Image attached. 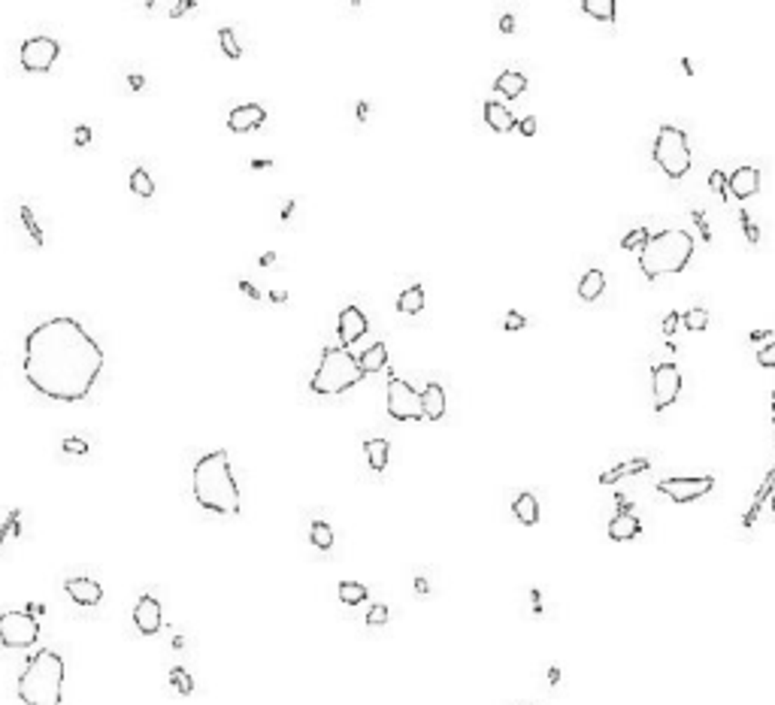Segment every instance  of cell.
Returning <instances> with one entry per match:
<instances>
[{"label":"cell","instance_id":"obj_45","mask_svg":"<svg viewBox=\"0 0 775 705\" xmlns=\"http://www.w3.org/2000/svg\"><path fill=\"white\" fill-rule=\"evenodd\" d=\"M524 324H527V318H524L521 312H515V309H512V312H509V315H506V330H509V333H515V330H521V327H524Z\"/></svg>","mask_w":775,"mask_h":705},{"label":"cell","instance_id":"obj_34","mask_svg":"<svg viewBox=\"0 0 775 705\" xmlns=\"http://www.w3.org/2000/svg\"><path fill=\"white\" fill-rule=\"evenodd\" d=\"M681 324H685L688 330L700 333V330H706V327H709V312H706V309H700V306H690L688 312L681 315Z\"/></svg>","mask_w":775,"mask_h":705},{"label":"cell","instance_id":"obj_39","mask_svg":"<svg viewBox=\"0 0 775 705\" xmlns=\"http://www.w3.org/2000/svg\"><path fill=\"white\" fill-rule=\"evenodd\" d=\"M739 224H742V231H745V240H748L751 245H758V240H760V227L751 221L745 209H739Z\"/></svg>","mask_w":775,"mask_h":705},{"label":"cell","instance_id":"obj_46","mask_svg":"<svg viewBox=\"0 0 775 705\" xmlns=\"http://www.w3.org/2000/svg\"><path fill=\"white\" fill-rule=\"evenodd\" d=\"M518 131H521L524 136H533V133H536V118H533V115H524L521 122H518Z\"/></svg>","mask_w":775,"mask_h":705},{"label":"cell","instance_id":"obj_55","mask_svg":"<svg viewBox=\"0 0 775 705\" xmlns=\"http://www.w3.org/2000/svg\"><path fill=\"white\" fill-rule=\"evenodd\" d=\"M367 112H370V106H367V103H363V100H361V103H358V118H361V122H363V118H367Z\"/></svg>","mask_w":775,"mask_h":705},{"label":"cell","instance_id":"obj_54","mask_svg":"<svg viewBox=\"0 0 775 705\" xmlns=\"http://www.w3.org/2000/svg\"><path fill=\"white\" fill-rule=\"evenodd\" d=\"M549 681H551V684L560 681V669H558V666H551V669H549Z\"/></svg>","mask_w":775,"mask_h":705},{"label":"cell","instance_id":"obj_14","mask_svg":"<svg viewBox=\"0 0 775 705\" xmlns=\"http://www.w3.org/2000/svg\"><path fill=\"white\" fill-rule=\"evenodd\" d=\"M133 624L143 636H154L164 624L161 602L154 597H140V602H136V609H133Z\"/></svg>","mask_w":775,"mask_h":705},{"label":"cell","instance_id":"obj_40","mask_svg":"<svg viewBox=\"0 0 775 705\" xmlns=\"http://www.w3.org/2000/svg\"><path fill=\"white\" fill-rule=\"evenodd\" d=\"M367 624H370V627H385V624H388V606L376 602V606L367 611Z\"/></svg>","mask_w":775,"mask_h":705},{"label":"cell","instance_id":"obj_22","mask_svg":"<svg viewBox=\"0 0 775 705\" xmlns=\"http://www.w3.org/2000/svg\"><path fill=\"white\" fill-rule=\"evenodd\" d=\"M494 88H497V94H503L506 100L521 97L524 91H527V76H524V73H518V70H503L497 76Z\"/></svg>","mask_w":775,"mask_h":705},{"label":"cell","instance_id":"obj_3","mask_svg":"<svg viewBox=\"0 0 775 705\" xmlns=\"http://www.w3.org/2000/svg\"><path fill=\"white\" fill-rule=\"evenodd\" d=\"M690 258H694V236L688 231H663L649 236V242L639 249V270L645 279L654 282L681 272Z\"/></svg>","mask_w":775,"mask_h":705},{"label":"cell","instance_id":"obj_44","mask_svg":"<svg viewBox=\"0 0 775 705\" xmlns=\"http://www.w3.org/2000/svg\"><path fill=\"white\" fill-rule=\"evenodd\" d=\"M679 321H681V315H679V312H667V315H663V324H660L663 336H672V333H676Z\"/></svg>","mask_w":775,"mask_h":705},{"label":"cell","instance_id":"obj_2","mask_svg":"<svg viewBox=\"0 0 775 705\" xmlns=\"http://www.w3.org/2000/svg\"><path fill=\"white\" fill-rule=\"evenodd\" d=\"M191 490H194L197 506H203L206 511H215V515H240L242 509L240 488H236L231 472V457H227L224 448L206 451L194 463Z\"/></svg>","mask_w":775,"mask_h":705},{"label":"cell","instance_id":"obj_19","mask_svg":"<svg viewBox=\"0 0 775 705\" xmlns=\"http://www.w3.org/2000/svg\"><path fill=\"white\" fill-rule=\"evenodd\" d=\"M445 402H449V397H445V388L440 381H430L421 393V406H424V418L427 421H440L445 415Z\"/></svg>","mask_w":775,"mask_h":705},{"label":"cell","instance_id":"obj_12","mask_svg":"<svg viewBox=\"0 0 775 705\" xmlns=\"http://www.w3.org/2000/svg\"><path fill=\"white\" fill-rule=\"evenodd\" d=\"M367 330H370L367 315H363L358 306H345L342 312H340V318H336V333H340V345H342V349L354 345Z\"/></svg>","mask_w":775,"mask_h":705},{"label":"cell","instance_id":"obj_57","mask_svg":"<svg viewBox=\"0 0 775 705\" xmlns=\"http://www.w3.org/2000/svg\"><path fill=\"white\" fill-rule=\"evenodd\" d=\"M254 170H263V167H273V161H252Z\"/></svg>","mask_w":775,"mask_h":705},{"label":"cell","instance_id":"obj_7","mask_svg":"<svg viewBox=\"0 0 775 705\" xmlns=\"http://www.w3.org/2000/svg\"><path fill=\"white\" fill-rule=\"evenodd\" d=\"M40 639V620L27 611H3L0 615V645L3 648H31Z\"/></svg>","mask_w":775,"mask_h":705},{"label":"cell","instance_id":"obj_18","mask_svg":"<svg viewBox=\"0 0 775 705\" xmlns=\"http://www.w3.org/2000/svg\"><path fill=\"white\" fill-rule=\"evenodd\" d=\"M485 122H488L491 131H497V133H509V131H515V127H518L512 109L503 106V103H497V100H488V103H485Z\"/></svg>","mask_w":775,"mask_h":705},{"label":"cell","instance_id":"obj_23","mask_svg":"<svg viewBox=\"0 0 775 705\" xmlns=\"http://www.w3.org/2000/svg\"><path fill=\"white\" fill-rule=\"evenodd\" d=\"M512 511H515V518L521 521L524 527H533V524H539V500L533 497V493H518V497L512 500Z\"/></svg>","mask_w":775,"mask_h":705},{"label":"cell","instance_id":"obj_30","mask_svg":"<svg viewBox=\"0 0 775 705\" xmlns=\"http://www.w3.org/2000/svg\"><path fill=\"white\" fill-rule=\"evenodd\" d=\"M131 191H133V194H140V197H145V200L154 194V182H152V176H149V170H145V167H136L131 173Z\"/></svg>","mask_w":775,"mask_h":705},{"label":"cell","instance_id":"obj_32","mask_svg":"<svg viewBox=\"0 0 775 705\" xmlns=\"http://www.w3.org/2000/svg\"><path fill=\"white\" fill-rule=\"evenodd\" d=\"M367 597L370 593L361 581H342L340 584V602H345V606H358V602H363Z\"/></svg>","mask_w":775,"mask_h":705},{"label":"cell","instance_id":"obj_52","mask_svg":"<svg viewBox=\"0 0 775 705\" xmlns=\"http://www.w3.org/2000/svg\"><path fill=\"white\" fill-rule=\"evenodd\" d=\"M273 263H276V254H273V252H267V254H263V258H261V267H273Z\"/></svg>","mask_w":775,"mask_h":705},{"label":"cell","instance_id":"obj_13","mask_svg":"<svg viewBox=\"0 0 775 705\" xmlns=\"http://www.w3.org/2000/svg\"><path fill=\"white\" fill-rule=\"evenodd\" d=\"M263 122H267V109H263L261 103H242V106L231 109V115H227V127H231L233 133L258 131Z\"/></svg>","mask_w":775,"mask_h":705},{"label":"cell","instance_id":"obj_20","mask_svg":"<svg viewBox=\"0 0 775 705\" xmlns=\"http://www.w3.org/2000/svg\"><path fill=\"white\" fill-rule=\"evenodd\" d=\"M772 488H775V466H769L767 479H763V484L758 488V493H754V500H751L748 511L742 515V527H745V530H751V527H754V521H758L760 509H763V502H767V500L772 497Z\"/></svg>","mask_w":775,"mask_h":705},{"label":"cell","instance_id":"obj_56","mask_svg":"<svg viewBox=\"0 0 775 705\" xmlns=\"http://www.w3.org/2000/svg\"><path fill=\"white\" fill-rule=\"evenodd\" d=\"M291 212H294V200H288L285 209H282V218H291Z\"/></svg>","mask_w":775,"mask_h":705},{"label":"cell","instance_id":"obj_43","mask_svg":"<svg viewBox=\"0 0 775 705\" xmlns=\"http://www.w3.org/2000/svg\"><path fill=\"white\" fill-rule=\"evenodd\" d=\"M64 451L67 454H88L91 451V445L85 442V439H64Z\"/></svg>","mask_w":775,"mask_h":705},{"label":"cell","instance_id":"obj_1","mask_svg":"<svg viewBox=\"0 0 775 705\" xmlns=\"http://www.w3.org/2000/svg\"><path fill=\"white\" fill-rule=\"evenodd\" d=\"M24 379L58 402H82L103 372V349L76 318L58 315L24 336Z\"/></svg>","mask_w":775,"mask_h":705},{"label":"cell","instance_id":"obj_36","mask_svg":"<svg viewBox=\"0 0 775 705\" xmlns=\"http://www.w3.org/2000/svg\"><path fill=\"white\" fill-rule=\"evenodd\" d=\"M22 224H24V231L31 233V240H34V245H43L45 242V236H43V227H40V221H36L34 218V209L31 206H22Z\"/></svg>","mask_w":775,"mask_h":705},{"label":"cell","instance_id":"obj_17","mask_svg":"<svg viewBox=\"0 0 775 705\" xmlns=\"http://www.w3.org/2000/svg\"><path fill=\"white\" fill-rule=\"evenodd\" d=\"M639 533H642V524L633 511H615V518L609 521V539H615V542H630Z\"/></svg>","mask_w":775,"mask_h":705},{"label":"cell","instance_id":"obj_42","mask_svg":"<svg viewBox=\"0 0 775 705\" xmlns=\"http://www.w3.org/2000/svg\"><path fill=\"white\" fill-rule=\"evenodd\" d=\"M758 363L763 366V370H772V366H775V340L758 351Z\"/></svg>","mask_w":775,"mask_h":705},{"label":"cell","instance_id":"obj_29","mask_svg":"<svg viewBox=\"0 0 775 705\" xmlns=\"http://www.w3.org/2000/svg\"><path fill=\"white\" fill-rule=\"evenodd\" d=\"M581 9H585L588 15H594L597 22H615V15H618L615 0H585Z\"/></svg>","mask_w":775,"mask_h":705},{"label":"cell","instance_id":"obj_47","mask_svg":"<svg viewBox=\"0 0 775 705\" xmlns=\"http://www.w3.org/2000/svg\"><path fill=\"white\" fill-rule=\"evenodd\" d=\"M240 291H242V294H245V297H249V300H254V303H258V300H261V291H258V288H254V285H252V282H245V279L240 282Z\"/></svg>","mask_w":775,"mask_h":705},{"label":"cell","instance_id":"obj_49","mask_svg":"<svg viewBox=\"0 0 775 705\" xmlns=\"http://www.w3.org/2000/svg\"><path fill=\"white\" fill-rule=\"evenodd\" d=\"M512 27H515V18H512V15H503V18H500V31H503V34H512Z\"/></svg>","mask_w":775,"mask_h":705},{"label":"cell","instance_id":"obj_28","mask_svg":"<svg viewBox=\"0 0 775 705\" xmlns=\"http://www.w3.org/2000/svg\"><path fill=\"white\" fill-rule=\"evenodd\" d=\"M191 9H197V3H191V0H152V3H145V13H167L170 18H179L191 13Z\"/></svg>","mask_w":775,"mask_h":705},{"label":"cell","instance_id":"obj_10","mask_svg":"<svg viewBox=\"0 0 775 705\" xmlns=\"http://www.w3.org/2000/svg\"><path fill=\"white\" fill-rule=\"evenodd\" d=\"M651 393H654V412L669 409L681 393V370L676 363H658L651 370Z\"/></svg>","mask_w":775,"mask_h":705},{"label":"cell","instance_id":"obj_5","mask_svg":"<svg viewBox=\"0 0 775 705\" xmlns=\"http://www.w3.org/2000/svg\"><path fill=\"white\" fill-rule=\"evenodd\" d=\"M363 379L358 357L342 345H327L321 351V363L309 381L312 393H321V397H336V393H345L349 388H354Z\"/></svg>","mask_w":775,"mask_h":705},{"label":"cell","instance_id":"obj_16","mask_svg":"<svg viewBox=\"0 0 775 705\" xmlns=\"http://www.w3.org/2000/svg\"><path fill=\"white\" fill-rule=\"evenodd\" d=\"M727 188H730L733 197L748 200L760 191V170L758 167H739L733 176H727Z\"/></svg>","mask_w":775,"mask_h":705},{"label":"cell","instance_id":"obj_48","mask_svg":"<svg viewBox=\"0 0 775 705\" xmlns=\"http://www.w3.org/2000/svg\"><path fill=\"white\" fill-rule=\"evenodd\" d=\"M73 136H76V145H88L91 143V127L82 124V127H76V133H73Z\"/></svg>","mask_w":775,"mask_h":705},{"label":"cell","instance_id":"obj_27","mask_svg":"<svg viewBox=\"0 0 775 705\" xmlns=\"http://www.w3.org/2000/svg\"><path fill=\"white\" fill-rule=\"evenodd\" d=\"M363 451H367V460L376 472H382L388 466V451H391L388 439H367V442H363Z\"/></svg>","mask_w":775,"mask_h":705},{"label":"cell","instance_id":"obj_24","mask_svg":"<svg viewBox=\"0 0 775 705\" xmlns=\"http://www.w3.org/2000/svg\"><path fill=\"white\" fill-rule=\"evenodd\" d=\"M354 357H358V366H361L363 375H367V372H379L382 366L388 363V345L376 342V345H370L363 354H354Z\"/></svg>","mask_w":775,"mask_h":705},{"label":"cell","instance_id":"obj_51","mask_svg":"<svg viewBox=\"0 0 775 705\" xmlns=\"http://www.w3.org/2000/svg\"><path fill=\"white\" fill-rule=\"evenodd\" d=\"M270 300H273V303H285V300H288V294H285V291H273V294H270Z\"/></svg>","mask_w":775,"mask_h":705},{"label":"cell","instance_id":"obj_33","mask_svg":"<svg viewBox=\"0 0 775 705\" xmlns=\"http://www.w3.org/2000/svg\"><path fill=\"white\" fill-rule=\"evenodd\" d=\"M218 45H222V52H224V54H227V58H231V61L242 58V45L236 43V34H233V27H222V31H218Z\"/></svg>","mask_w":775,"mask_h":705},{"label":"cell","instance_id":"obj_21","mask_svg":"<svg viewBox=\"0 0 775 705\" xmlns=\"http://www.w3.org/2000/svg\"><path fill=\"white\" fill-rule=\"evenodd\" d=\"M649 466H651L649 457H633V460H624V463L612 466V470L600 472V484H615V481L627 479V475H639V472H645Z\"/></svg>","mask_w":775,"mask_h":705},{"label":"cell","instance_id":"obj_4","mask_svg":"<svg viewBox=\"0 0 775 705\" xmlns=\"http://www.w3.org/2000/svg\"><path fill=\"white\" fill-rule=\"evenodd\" d=\"M61 690L64 660L61 654L43 648L24 663L22 675H18V699L24 705H61Z\"/></svg>","mask_w":775,"mask_h":705},{"label":"cell","instance_id":"obj_35","mask_svg":"<svg viewBox=\"0 0 775 705\" xmlns=\"http://www.w3.org/2000/svg\"><path fill=\"white\" fill-rule=\"evenodd\" d=\"M170 684L182 693V697H191V693H194V678H191L188 669H182V666H173L170 669Z\"/></svg>","mask_w":775,"mask_h":705},{"label":"cell","instance_id":"obj_50","mask_svg":"<svg viewBox=\"0 0 775 705\" xmlns=\"http://www.w3.org/2000/svg\"><path fill=\"white\" fill-rule=\"evenodd\" d=\"M415 590L418 593H430V584H427V579H415Z\"/></svg>","mask_w":775,"mask_h":705},{"label":"cell","instance_id":"obj_9","mask_svg":"<svg viewBox=\"0 0 775 705\" xmlns=\"http://www.w3.org/2000/svg\"><path fill=\"white\" fill-rule=\"evenodd\" d=\"M715 479L712 475H676V479L658 481V493H663L672 502H694L706 493H712Z\"/></svg>","mask_w":775,"mask_h":705},{"label":"cell","instance_id":"obj_26","mask_svg":"<svg viewBox=\"0 0 775 705\" xmlns=\"http://www.w3.org/2000/svg\"><path fill=\"white\" fill-rule=\"evenodd\" d=\"M397 309L403 315H418V312H421V309H424V285H409L406 291H400Z\"/></svg>","mask_w":775,"mask_h":705},{"label":"cell","instance_id":"obj_15","mask_svg":"<svg viewBox=\"0 0 775 705\" xmlns=\"http://www.w3.org/2000/svg\"><path fill=\"white\" fill-rule=\"evenodd\" d=\"M64 590H67V597L76 602V606H97L100 599H103V588L94 581V579H85V575H79V579H67L64 581Z\"/></svg>","mask_w":775,"mask_h":705},{"label":"cell","instance_id":"obj_38","mask_svg":"<svg viewBox=\"0 0 775 705\" xmlns=\"http://www.w3.org/2000/svg\"><path fill=\"white\" fill-rule=\"evenodd\" d=\"M709 188H712L721 200L730 197V188H727V176H724L721 170H712V173H709Z\"/></svg>","mask_w":775,"mask_h":705},{"label":"cell","instance_id":"obj_11","mask_svg":"<svg viewBox=\"0 0 775 705\" xmlns=\"http://www.w3.org/2000/svg\"><path fill=\"white\" fill-rule=\"evenodd\" d=\"M58 54H61L58 40H52V36H31L22 45V67L27 73H45L58 61Z\"/></svg>","mask_w":775,"mask_h":705},{"label":"cell","instance_id":"obj_60","mask_svg":"<svg viewBox=\"0 0 775 705\" xmlns=\"http://www.w3.org/2000/svg\"><path fill=\"white\" fill-rule=\"evenodd\" d=\"M769 506H772V511H775V493H772V497H769Z\"/></svg>","mask_w":775,"mask_h":705},{"label":"cell","instance_id":"obj_37","mask_svg":"<svg viewBox=\"0 0 775 705\" xmlns=\"http://www.w3.org/2000/svg\"><path fill=\"white\" fill-rule=\"evenodd\" d=\"M649 242V231H645V227H636V231H630L621 240V249L624 252H633V249H642V245Z\"/></svg>","mask_w":775,"mask_h":705},{"label":"cell","instance_id":"obj_58","mask_svg":"<svg viewBox=\"0 0 775 705\" xmlns=\"http://www.w3.org/2000/svg\"><path fill=\"white\" fill-rule=\"evenodd\" d=\"M751 340H754V342H760V340H769V333H767V330H763V333H751Z\"/></svg>","mask_w":775,"mask_h":705},{"label":"cell","instance_id":"obj_31","mask_svg":"<svg viewBox=\"0 0 775 705\" xmlns=\"http://www.w3.org/2000/svg\"><path fill=\"white\" fill-rule=\"evenodd\" d=\"M309 539H312L315 548H321V551H331V548H333V530H331V524H324V521H315V524L309 527Z\"/></svg>","mask_w":775,"mask_h":705},{"label":"cell","instance_id":"obj_8","mask_svg":"<svg viewBox=\"0 0 775 705\" xmlns=\"http://www.w3.org/2000/svg\"><path fill=\"white\" fill-rule=\"evenodd\" d=\"M388 415L394 421H424L421 393L397 375H391L388 381Z\"/></svg>","mask_w":775,"mask_h":705},{"label":"cell","instance_id":"obj_41","mask_svg":"<svg viewBox=\"0 0 775 705\" xmlns=\"http://www.w3.org/2000/svg\"><path fill=\"white\" fill-rule=\"evenodd\" d=\"M690 218H694V224H697V231H700V236H703V240L709 242L712 240V227H709V221H706V215H703V209H694V212H690Z\"/></svg>","mask_w":775,"mask_h":705},{"label":"cell","instance_id":"obj_25","mask_svg":"<svg viewBox=\"0 0 775 705\" xmlns=\"http://www.w3.org/2000/svg\"><path fill=\"white\" fill-rule=\"evenodd\" d=\"M603 288H606V272L603 270H588L579 282V297L588 300V303H594V300L603 294Z\"/></svg>","mask_w":775,"mask_h":705},{"label":"cell","instance_id":"obj_6","mask_svg":"<svg viewBox=\"0 0 775 705\" xmlns=\"http://www.w3.org/2000/svg\"><path fill=\"white\" fill-rule=\"evenodd\" d=\"M654 161L658 167L667 173L669 179H681L690 170V145H688V133L681 127L663 124L658 131V140H654Z\"/></svg>","mask_w":775,"mask_h":705},{"label":"cell","instance_id":"obj_53","mask_svg":"<svg viewBox=\"0 0 775 705\" xmlns=\"http://www.w3.org/2000/svg\"><path fill=\"white\" fill-rule=\"evenodd\" d=\"M127 82H131V88H133V91H140V88L145 85V79H143V76H131Z\"/></svg>","mask_w":775,"mask_h":705},{"label":"cell","instance_id":"obj_59","mask_svg":"<svg viewBox=\"0 0 775 705\" xmlns=\"http://www.w3.org/2000/svg\"><path fill=\"white\" fill-rule=\"evenodd\" d=\"M772 424H775V391H772Z\"/></svg>","mask_w":775,"mask_h":705}]
</instances>
